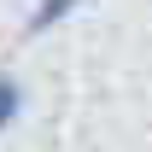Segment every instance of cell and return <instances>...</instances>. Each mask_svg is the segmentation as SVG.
Wrapping results in <instances>:
<instances>
[{
  "mask_svg": "<svg viewBox=\"0 0 152 152\" xmlns=\"http://www.w3.org/2000/svg\"><path fill=\"white\" fill-rule=\"evenodd\" d=\"M82 6V0H35V12H29V23H23V35H47L53 23H64Z\"/></svg>",
  "mask_w": 152,
  "mask_h": 152,
  "instance_id": "obj_1",
  "label": "cell"
},
{
  "mask_svg": "<svg viewBox=\"0 0 152 152\" xmlns=\"http://www.w3.org/2000/svg\"><path fill=\"white\" fill-rule=\"evenodd\" d=\"M18 117H23V82L18 76H0V134L12 129Z\"/></svg>",
  "mask_w": 152,
  "mask_h": 152,
  "instance_id": "obj_2",
  "label": "cell"
}]
</instances>
